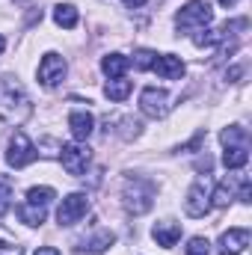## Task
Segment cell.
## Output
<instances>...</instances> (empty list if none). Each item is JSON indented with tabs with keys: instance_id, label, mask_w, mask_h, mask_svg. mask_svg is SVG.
<instances>
[{
	"instance_id": "cell-1",
	"label": "cell",
	"mask_w": 252,
	"mask_h": 255,
	"mask_svg": "<svg viewBox=\"0 0 252 255\" xmlns=\"http://www.w3.org/2000/svg\"><path fill=\"white\" fill-rule=\"evenodd\" d=\"M211 21H214V9H211L205 0H190V3H184V6L178 9V15H175V24H178V30H184V33L205 30Z\"/></svg>"
},
{
	"instance_id": "cell-2",
	"label": "cell",
	"mask_w": 252,
	"mask_h": 255,
	"mask_svg": "<svg viewBox=\"0 0 252 255\" xmlns=\"http://www.w3.org/2000/svg\"><path fill=\"white\" fill-rule=\"evenodd\" d=\"M154 184L145 178H127L125 184V208L127 214H145L154 205Z\"/></svg>"
},
{
	"instance_id": "cell-3",
	"label": "cell",
	"mask_w": 252,
	"mask_h": 255,
	"mask_svg": "<svg viewBox=\"0 0 252 255\" xmlns=\"http://www.w3.org/2000/svg\"><path fill=\"white\" fill-rule=\"evenodd\" d=\"M15 107H21L27 116H30V101H27V95H24V89L15 83V80H3L0 83V110H3V116H6V122H18V113H15Z\"/></svg>"
},
{
	"instance_id": "cell-4",
	"label": "cell",
	"mask_w": 252,
	"mask_h": 255,
	"mask_svg": "<svg viewBox=\"0 0 252 255\" xmlns=\"http://www.w3.org/2000/svg\"><path fill=\"white\" fill-rule=\"evenodd\" d=\"M36 145L30 142V136L27 133H21V130H15L12 133V139H9V151H6V163L9 166H15V169H24V166H30L33 160H36Z\"/></svg>"
},
{
	"instance_id": "cell-5",
	"label": "cell",
	"mask_w": 252,
	"mask_h": 255,
	"mask_svg": "<svg viewBox=\"0 0 252 255\" xmlns=\"http://www.w3.org/2000/svg\"><path fill=\"white\" fill-rule=\"evenodd\" d=\"M86 211H89V196L86 193H71L57 208V223L60 226H74V223H80V217Z\"/></svg>"
},
{
	"instance_id": "cell-6",
	"label": "cell",
	"mask_w": 252,
	"mask_h": 255,
	"mask_svg": "<svg viewBox=\"0 0 252 255\" xmlns=\"http://www.w3.org/2000/svg\"><path fill=\"white\" fill-rule=\"evenodd\" d=\"M60 160H63V169L68 175H83L86 166H89V148L80 145V142L60 145Z\"/></svg>"
},
{
	"instance_id": "cell-7",
	"label": "cell",
	"mask_w": 252,
	"mask_h": 255,
	"mask_svg": "<svg viewBox=\"0 0 252 255\" xmlns=\"http://www.w3.org/2000/svg\"><path fill=\"white\" fill-rule=\"evenodd\" d=\"M139 110L151 119H163L169 113V95L157 86H148V89L139 92Z\"/></svg>"
},
{
	"instance_id": "cell-8",
	"label": "cell",
	"mask_w": 252,
	"mask_h": 255,
	"mask_svg": "<svg viewBox=\"0 0 252 255\" xmlns=\"http://www.w3.org/2000/svg\"><path fill=\"white\" fill-rule=\"evenodd\" d=\"M65 77V60L60 54H45L42 57V63H39V80H42V86H57L60 80Z\"/></svg>"
},
{
	"instance_id": "cell-9",
	"label": "cell",
	"mask_w": 252,
	"mask_h": 255,
	"mask_svg": "<svg viewBox=\"0 0 252 255\" xmlns=\"http://www.w3.org/2000/svg\"><path fill=\"white\" fill-rule=\"evenodd\" d=\"M250 247V229H229L223 232L220 244H217V253L220 255H241Z\"/></svg>"
},
{
	"instance_id": "cell-10",
	"label": "cell",
	"mask_w": 252,
	"mask_h": 255,
	"mask_svg": "<svg viewBox=\"0 0 252 255\" xmlns=\"http://www.w3.org/2000/svg\"><path fill=\"white\" fill-rule=\"evenodd\" d=\"M184 211H187L190 217H205V214L211 211V193L205 190V184H202V181H196V184L187 190Z\"/></svg>"
},
{
	"instance_id": "cell-11",
	"label": "cell",
	"mask_w": 252,
	"mask_h": 255,
	"mask_svg": "<svg viewBox=\"0 0 252 255\" xmlns=\"http://www.w3.org/2000/svg\"><path fill=\"white\" fill-rule=\"evenodd\" d=\"M151 71L163 80H181L184 77V63L181 57H172V54H157V60L151 65Z\"/></svg>"
},
{
	"instance_id": "cell-12",
	"label": "cell",
	"mask_w": 252,
	"mask_h": 255,
	"mask_svg": "<svg viewBox=\"0 0 252 255\" xmlns=\"http://www.w3.org/2000/svg\"><path fill=\"white\" fill-rule=\"evenodd\" d=\"M68 128H71V136H74L77 142H83V139L92 136L95 119H92V113H86V110H74V113L68 116Z\"/></svg>"
},
{
	"instance_id": "cell-13",
	"label": "cell",
	"mask_w": 252,
	"mask_h": 255,
	"mask_svg": "<svg viewBox=\"0 0 252 255\" xmlns=\"http://www.w3.org/2000/svg\"><path fill=\"white\" fill-rule=\"evenodd\" d=\"M151 238L160 244V247H175L178 244V238H181V226L178 223H172V220H163V223H157L154 229H151Z\"/></svg>"
},
{
	"instance_id": "cell-14",
	"label": "cell",
	"mask_w": 252,
	"mask_h": 255,
	"mask_svg": "<svg viewBox=\"0 0 252 255\" xmlns=\"http://www.w3.org/2000/svg\"><path fill=\"white\" fill-rule=\"evenodd\" d=\"M247 160H250V145H226V151H223L226 169H244Z\"/></svg>"
},
{
	"instance_id": "cell-15",
	"label": "cell",
	"mask_w": 252,
	"mask_h": 255,
	"mask_svg": "<svg viewBox=\"0 0 252 255\" xmlns=\"http://www.w3.org/2000/svg\"><path fill=\"white\" fill-rule=\"evenodd\" d=\"M127 65H130V60H127L125 54H107V57L101 60V71L113 80V77H122V74H125Z\"/></svg>"
},
{
	"instance_id": "cell-16",
	"label": "cell",
	"mask_w": 252,
	"mask_h": 255,
	"mask_svg": "<svg viewBox=\"0 0 252 255\" xmlns=\"http://www.w3.org/2000/svg\"><path fill=\"white\" fill-rule=\"evenodd\" d=\"M45 217H48V208H42V205H30V202L18 205V220L27 226H42Z\"/></svg>"
},
{
	"instance_id": "cell-17",
	"label": "cell",
	"mask_w": 252,
	"mask_h": 255,
	"mask_svg": "<svg viewBox=\"0 0 252 255\" xmlns=\"http://www.w3.org/2000/svg\"><path fill=\"white\" fill-rule=\"evenodd\" d=\"M104 95H107L110 101H125L127 95H130V80H125V77H113V80L104 86Z\"/></svg>"
},
{
	"instance_id": "cell-18",
	"label": "cell",
	"mask_w": 252,
	"mask_h": 255,
	"mask_svg": "<svg viewBox=\"0 0 252 255\" xmlns=\"http://www.w3.org/2000/svg\"><path fill=\"white\" fill-rule=\"evenodd\" d=\"M220 139H223V145H250V130L241 125H232L220 133Z\"/></svg>"
},
{
	"instance_id": "cell-19",
	"label": "cell",
	"mask_w": 252,
	"mask_h": 255,
	"mask_svg": "<svg viewBox=\"0 0 252 255\" xmlns=\"http://www.w3.org/2000/svg\"><path fill=\"white\" fill-rule=\"evenodd\" d=\"M54 21L65 27V30H74L77 27V9L74 6H68V3H60L57 9H54Z\"/></svg>"
},
{
	"instance_id": "cell-20",
	"label": "cell",
	"mask_w": 252,
	"mask_h": 255,
	"mask_svg": "<svg viewBox=\"0 0 252 255\" xmlns=\"http://www.w3.org/2000/svg\"><path fill=\"white\" fill-rule=\"evenodd\" d=\"M113 232H98L95 238H89V241H83V250L86 253H104L107 247H113Z\"/></svg>"
},
{
	"instance_id": "cell-21",
	"label": "cell",
	"mask_w": 252,
	"mask_h": 255,
	"mask_svg": "<svg viewBox=\"0 0 252 255\" xmlns=\"http://www.w3.org/2000/svg\"><path fill=\"white\" fill-rule=\"evenodd\" d=\"M54 199H57L54 187H30V190H27V202H30V205H42V208H48Z\"/></svg>"
},
{
	"instance_id": "cell-22",
	"label": "cell",
	"mask_w": 252,
	"mask_h": 255,
	"mask_svg": "<svg viewBox=\"0 0 252 255\" xmlns=\"http://www.w3.org/2000/svg\"><path fill=\"white\" fill-rule=\"evenodd\" d=\"M0 255H24L21 244L15 241V235H9L3 226H0Z\"/></svg>"
},
{
	"instance_id": "cell-23",
	"label": "cell",
	"mask_w": 252,
	"mask_h": 255,
	"mask_svg": "<svg viewBox=\"0 0 252 255\" xmlns=\"http://www.w3.org/2000/svg\"><path fill=\"white\" fill-rule=\"evenodd\" d=\"M229 202H232V187H229V181H220L214 193H211V205H217V208H229Z\"/></svg>"
},
{
	"instance_id": "cell-24",
	"label": "cell",
	"mask_w": 252,
	"mask_h": 255,
	"mask_svg": "<svg viewBox=\"0 0 252 255\" xmlns=\"http://www.w3.org/2000/svg\"><path fill=\"white\" fill-rule=\"evenodd\" d=\"M9 205H12V178L0 175V217H6Z\"/></svg>"
},
{
	"instance_id": "cell-25",
	"label": "cell",
	"mask_w": 252,
	"mask_h": 255,
	"mask_svg": "<svg viewBox=\"0 0 252 255\" xmlns=\"http://www.w3.org/2000/svg\"><path fill=\"white\" fill-rule=\"evenodd\" d=\"M154 60H157V54H154V51H145V48H142V51H136V60H133V65H136L139 71H148V68L154 65Z\"/></svg>"
},
{
	"instance_id": "cell-26",
	"label": "cell",
	"mask_w": 252,
	"mask_h": 255,
	"mask_svg": "<svg viewBox=\"0 0 252 255\" xmlns=\"http://www.w3.org/2000/svg\"><path fill=\"white\" fill-rule=\"evenodd\" d=\"M187 255H211V244H208L205 238H190Z\"/></svg>"
},
{
	"instance_id": "cell-27",
	"label": "cell",
	"mask_w": 252,
	"mask_h": 255,
	"mask_svg": "<svg viewBox=\"0 0 252 255\" xmlns=\"http://www.w3.org/2000/svg\"><path fill=\"white\" fill-rule=\"evenodd\" d=\"M250 196H252V184H250V181H244V184H241V202H247V205H250V202H252Z\"/></svg>"
},
{
	"instance_id": "cell-28",
	"label": "cell",
	"mask_w": 252,
	"mask_h": 255,
	"mask_svg": "<svg viewBox=\"0 0 252 255\" xmlns=\"http://www.w3.org/2000/svg\"><path fill=\"white\" fill-rule=\"evenodd\" d=\"M33 255H60V250H54V247H39Z\"/></svg>"
},
{
	"instance_id": "cell-29",
	"label": "cell",
	"mask_w": 252,
	"mask_h": 255,
	"mask_svg": "<svg viewBox=\"0 0 252 255\" xmlns=\"http://www.w3.org/2000/svg\"><path fill=\"white\" fill-rule=\"evenodd\" d=\"M142 3H145V0H125V6H133V9H136V6H142Z\"/></svg>"
},
{
	"instance_id": "cell-30",
	"label": "cell",
	"mask_w": 252,
	"mask_h": 255,
	"mask_svg": "<svg viewBox=\"0 0 252 255\" xmlns=\"http://www.w3.org/2000/svg\"><path fill=\"white\" fill-rule=\"evenodd\" d=\"M220 3H223V6H235L238 0H220Z\"/></svg>"
},
{
	"instance_id": "cell-31",
	"label": "cell",
	"mask_w": 252,
	"mask_h": 255,
	"mask_svg": "<svg viewBox=\"0 0 252 255\" xmlns=\"http://www.w3.org/2000/svg\"><path fill=\"white\" fill-rule=\"evenodd\" d=\"M3 48H6V39H3V36H0V54H3Z\"/></svg>"
}]
</instances>
